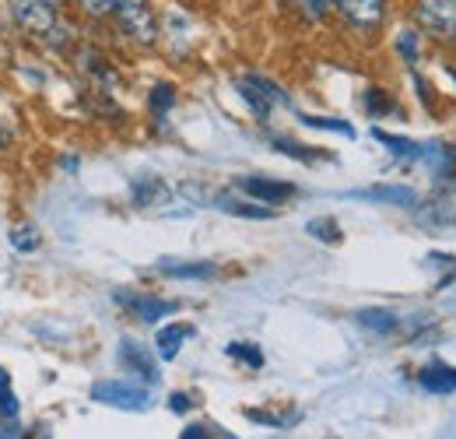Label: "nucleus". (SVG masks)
Here are the masks:
<instances>
[{
  "label": "nucleus",
  "instance_id": "obj_1",
  "mask_svg": "<svg viewBox=\"0 0 456 439\" xmlns=\"http://www.w3.org/2000/svg\"><path fill=\"white\" fill-rule=\"evenodd\" d=\"M113 14L119 18L123 36H130L134 43H155L159 39V18L151 11L148 0H116Z\"/></svg>",
  "mask_w": 456,
  "mask_h": 439
},
{
  "label": "nucleus",
  "instance_id": "obj_2",
  "mask_svg": "<svg viewBox=\"0 0 456 439\" xmlns=\"http://www.w3.org/2000/svg\"><path fill=\"white\" fill-rule=\"evenodd\" d=\"M92 397L99 404H110V408H123V411H144L151 408V393L137 384H123V380H102V384L92 386Z\"/></svg>",
  "mask_w": 456,
  "mask_h": 439
},
{
  "label": "nucleus",
  "instance_id": "obj_3",
  "mask_svg": "<svg viewBox=\"0 0 456 439\" xmlns=\"http://www.w3.org/2000/svg\"><path fill=\"white\" fill-rule=\"evenodd\" d=\"M11 14L32 36L57 32V4H50V0H11Z\"/></svg>",
  "mask_w": 456,
  "mask_h": 439
},
{
  "label": "nucleus",
  "instance_id": "obj_4",
  "mask_svg": "<svg viewBox=\"0 0 456 439\" xmlns=\"http://www.w3.org/2000/svg\"><path fill=\"white\" fill-rule=\"evenodd\" d=\"M239 95L246 99V106L253 110V116H260V120H267L271 110L278 106V103H288V95L274 85V81H267V78H256V74H246V78H239Z\"/></svg>",
  "mask_w": 456,
  "mask_h": 439
},
{
  "label": "nucleus",
  "instance_id": "obj_5",
  "mask_svg": "<svg viewBox=\"0 0 456 439\" xmlns=\"http://www.w3.org/2000/svg\"><path fill=\"white\" fill-rule=\"evenodd\" d=\"M414 11L428 32L456 43V0H414Z\"/></svg>",
  "mask_w": 456,
  "mask_h": 439
},
{
  "label": "nucleus",
  "instance_id": "obj_6",
  "mask_svg": "<svg viewBox=\"0 0 456 439\" xmlns=\"http://www.w3.org/2000/svg\"><path fill=\"white\" fill-rule=\"evenodd\" d=\"M239 190H242L249 201H260V204H267V208L285 204V201L295 197V186H291V183L264 179V176H242V179H239Z\"/></svg>",
  "mask_w": 456,
  "mask_h": 439
},
{
  "label": "nucleus",
  "instance_id": "obj_7",
  "mask_svg": "<svg viewBox=\"0 0 456 439\" xmlns=\"http://www.w3.org/2000/svg\"><path fill=\"white\" fill-rule=\"evenodd\" d=\"M334 7L358 29H376L383 21V0H334Z\"/></svg>",
  "mask_w": 456,
  "mask_h": 439
},
{
  "label": "nucleus",
  "instance_id": "obj_8",
  "mask_svg": "<svg viewBox=\"0 0 456 439\" xmlns=\"http://www.w3.org/2000/svg\"><path fill=\"white\" fill-rule=\"evenodd\" d=\"M215 204H218L225 215H235V219H253V221L274 219V208L256 204V201H249V197H235V194H218Z\"/></svg>",
  "mask_w": 456,
  "mask_h": 439
},
{
  "label": "nucleus",
  "instance_id": "obj_9",
  "mask_svg": "<svg viewBox=\"0 0 456 439\" xmlns=\"http://www.w3.org/2000/svg\"><path fill=\"white\" fill-rule=\"evenodd\" d=\"M123 306H130V313L134 317H141V320H148V324H155V320H162V317H169L172 302H166V299H151V295H126V292H119L116 295Z\"/></svg>",
  "mask_w": 456,
  "mask_h": 439
},
{
  "label": "nucleus",
  "instance_id": "obj_10",
  "mask_svg": "<svg viewBox=\"0 0 456 439\" xmlns=\"http://www.w3.org/2000/svg\"><path fill=\"white\" fill-rule=\"evenodd\" d=\"M119 359H123V366H126L130 373H137L141 380H148V384H159V369H155L151 355H148L141 344H134V341H123V344H119Z\"/></svg>",
  "mask_w": 456,
  "mask_h": 439
},
{
  "label": "nucleus",
  "instance_id": "obj_11",
  "mask_svg": "<svg viewBox=\"0 0 456 439\" xmlns=\"http://www.w3.org/2000/svg\"><path fill=\"white\" fill-rule=\"evenodd\" d=\"M418 386L428 393H453L456 390V369L446 362H432L418 373Z\"/></svg>",
  "mask_w": 456,
  "mask_h": 439
},
{
  "label": "nucleus",
  "instance_id": "obj_12",
  "mask_svg": "<svg viewBox=\"0 0 456 439\" xmlns=\"http://www.w3.org/2000/svg\"><path fill=\"white\" fill-rule=\"evenodd\" d=\"M351 197H365V201H379V204H397V208H414L418 204V194L411 186H365Z\"/></svg>",
  "mask_w": 456,
  "mask_h": 439
},
{
  "label": "nucleus",
  "instance_id": "obj_13",
  "mask_svg": "<svg viewBox=\"0 0 456 439\" xmlns=\"http://www.w3.org/2000/svg\"><path fill=\"white\" fill-rule=\"evenodd\" d=\"M166 197H169V186H166L159 176H141V179H134V204H137V208L162 204Z\"/></svg>",
  "mask_w": 456,
  "mask_h": 439
},
{
  "label": "nucleus",
  "instance_id": "obj_14",
  "mask_svg": "<svg viewBox=\"0 0 456 439\" xmlns=\"http://www.w3.org/2000/svg\"><path fill=\"white\" fill-rule=\"evenodd\" d=\"M193 334V327L190 324H169V327L159 330V337H155V344H159V355L166 359V362H172L175 355H179V348H183V341Z\"/></svg>",
  "mask_w": 456,
  "mask_h": 439
},
{
  "label": "nucleus",
  "instance_id": "obj_15",
  "mask_svg": "<svg viewBox=\"0 0 456 439\" xmlns=\"http://www.w3.org/2000/svg\"><path fill=\"white\" fill-rule=\"evenodd\" d=\"M418 219H421L425 228H446V225H453L456 221V211L446 204V201H432V204L418 208Z\"/></svg>",
  "mask_w": 456,
  "mask_h": 439
},
{
  "label": "nucleus",
  "instance_id": "obj_16",
  "mask_svg": "<svg viewBox=\"0 0 456 439\" xmlns=\"http://www.w3.org/2000/svg\"><path fill=\"white\" fill-rule=\"evenodd\" d=\"M11 246H14L18 253H36V250L43 246V232H39L36 225L21 221V225L11 228Z\"/></svg>",
  "mask_w": 456,
  "mask_h": 439
},
{
  "label": "nucleus",
  "instance_id": "obj_17",
  "mask_svg": "<svg viewBox=\"0 0 456 439\" xmlns=\"http://www.w3.org/2000/svg\"><path fill=\"white\" fill-rule=\"evenodd\" d=\"M354 320L365 330H372V334H390V330L397 327V317L390 310H358Z\"/></svg>",
  "mask_w": 456,
  "mask_h": 439
},
{
  "label": "nucleus",
  "instance_id": "obj_18",
  "mask_svg": "<svg viewBox=\"0 0 456 439\" xmlns=\"http://www.w3.org/2000/svg\"><path fill=\"white\" fill-rule=\"evenodd\" d=\"M162 271L169 277H193V281H204V277L218 275V268L208 264V261H197V264H162Z\"/></svg>",
  "mask_w": 456,
  "mask_h": 439
},
{
  "label": "nucleus",
  "instance_id": "obj_19",
  "mask_svg": "<svg viewBox=\"0 0 456 439\" xmlns=\"http://www.w3.org/2000/svg\"><path fill=\"white\" fill-rule=\"evenodd\" d=\"M376 141H383L394 155L400 159H418L421 155V145L418 141H407V137H397V134H383V130H376Z\"/></svg>",
  "mask_w": 456,
  "mask_h": 439
},
{
  "label": "nucleus",
  "instance_id": "obj_20",
  "mask_svg": "<svg viewBox=\"0 0 456 439\" xmlns=\"http://www.w3.org/2000/svg\"><path fill=\"white\" fill-rule=\"evenodd\" d=\"M305 232L316 236V239H323V243H341V228H338L334 219H313L305 225Z\"/></svg>",
  "mask_w": 456,
  "mask_h": 439
},
{
  "label": "nucleus",
  "instance_id": "obj_21",
  "mask_svg": "<svg viewBox=\"0 0 456 439\" xmlns=\"http://www.w3.org/2000/svg\"><path fill=\"white\" fill-rule=\"evenodd\" d=\"M274 148H278V152H285V155H291V159H298V162H316V159H327L323 152H313V148L291 145L288 137H274Z\"/></svg>",
  "mask_w": 456,
  "mask_h": 439
},
{
  "label": "nucleus",
  "instance_id": "obj_22",
  "mask_svg": "<svg viewBox=\"0 0 456 439\" xmlns=\"http://www.w3.org/2000/svg\"><path fill=\"white\" fill-rule=\"evenodd\" d=\"M0 415H4V418H14V415H18V397H14V390H11L7 369H0Z\"/></svg>",
  "mask_w": 456,
  "mask_h": 439
},
{
  "label": "nucleus",
  "instance_id": "obj_23",
  "mask_svg": "<svg viewBox=\"0 0 456 439\" xmlns=\"http://www.w3.org/2000/svg\"><path fill=\"white\" fill-rule=\"evenodd\" d=\"M179 439H235V436L225 433V429H218V426H211V422H193L190 429H183Z\"/></svg>",
  "mask_w": 456,
  "mask_h": 439
},
{
  "label": "nucleus",
  "instance_id": "obj_24",
  "mask_svg": "<svg viewBox=\"0 0 456 439\" xmlns=\"http://www.w3.org/2000/svg\"><path fill=\"white\" fill-rule=\"evenodd\" d=\"M228 355H232V359H242L249 369H260V366H264V355H260L256 344H228Z\"/></svg>",
  "mask_w": 456,
  "mask_h": 439
},
{
  "label": "nucleus",
  "instance_id": "obj_25",
  "mask_svg": "<svg viewBox=\"0 0 456 439\" xmlns=\"http://www.w3.org/2000/svg\"><path fill=\"white\" fill-rule=\"evenodd\" d=\"M302 123H305V127H316V130H334V134H344V137H351V134H354V127H351V123H344V120H320V116H302Z\"/></svg>",
  "mask_w": 456,
  "mask_h": 439
},
{
  "label": "nucleus",
  "instance_id": "obj_26",
  "mask_svg": "<svg viewBox=\"0 0 456 439\" xmlns=\"http://www.w3.org/2000/svg\"><path fill=\"white\" fill-rule=\"evenodd\" d=\"M172 103H175V88L172 85H155V92H151V110H155V116H166V110H169Z\"/></svg>",
  "mask_w": 456,
  "mask_h": 439
},
{
  "label": "nucleus",
  "instance_id": "obj_27",
  "mask_svg": "<svg viewBox=\"0 0 456 439\" xmlns=\"http://www.w3.org/2000/svg\"><path fill=\"white\" fill-rule=\"evenodd\" d=\"M365 106H369V112H372V116H387V112L394 110V103H390V99H387L379 88H369V92H365Z\"/></svg>",
  "mask_w": 456,
  "mask_h": 439
},
{
  "label": "nucleus",
  "instance_id": "obj_28",
  "mask_svg": "<svg viewBox=\"0 0 456 439\" xmlns=\"http://www.w3.org/2000/svg\"><path fill=\"white\" fill-rule=\"evenodd\" d=\"M397 50H400V56H403L407 63H414V60H418V32H400Z\"/></svg>",
  "mask_w": 456,
  "mask_h": 439
},
{
  "label": "nucleus",
  "instance_id": "obj_29",
  "mask_svg": "<svg viewBox=\"0 0 456 439\" xmlns=\"http://www.w3.org/2000/svg\"><path fill=\"white\" fill-rule=\"evenodd\" d=\"M291 4H295V7H298V11L305 14V18L320 21V18L327 14V4H330V0H291Z\"/></svg>",
  "mask_w": 456,
  "mask_h": 439
},
{
  "label": "nucleus",
  "instance_id": "obj_30",
  "mask_svg": "<svg viewBox=\"0 0 456 439\" xmlns=\"http://www.w3.org/2000/svg\"><path fill=\"white\" fill-rule=\"evenodd\" d=\"M88 14H95V18H102V14H113L116 0H77Z\"/></svg>",
  "mask_w": 456,
  "mask_h": 439
},
{
  "label": "nucleus",
  "instance_id": "obj_31",
  "mask_svg": "<svg viewBox=\"0 0 456 439\" xmlns=\"http://www.w3.org/2000/svg\"><path fill=\"white\" fill-rule=\"evenodd\" d=\"M172 411H175V415H186V411H190V408H193V397H186V393H172Z\"/></svg>",
  "mask_w": 456,
  "mask_h": 439
},
{
  "label": "nucleus",
  "instance_id": "obj_32",
  "mask_svg": "<svg viewBox=\"0 0 456 439\" xmlns=\"http://www.w3.org/2000/svg\"><path fill=\"white\" fill-rule=\"evenodd\" d=\"M18 436H21V433H18V426H14V422H11L7 429H0V439H18Z\"/></svg>",
  "mask_w": 456,
  "mask_h": 439
},
{
  "label": "nucleus",
  "instance_id": "obj_33",
  "mask_svg": "<svg viewBox=\"0 0 456 439\" xmlns=\"http://www.w3.org/2000/svg\"><path fill=\"white\" fill-rule=\"evenodd\" d=\"M50 4H60V0H50Z\"/></svg>",
  "mask_w": 456,
  "mask_h": 439
},
{
  "label": "nucleus",
  "instance_id": "obj_34",
  "mask_svg": "<svg viewBox=\"0 0 456 439\" xmlns=\"http://www.w3.org/2000/svg\"><path fill=\"white\" fill-rule=\"evenodd\" d=\"M453 78H456V74H453Z\"/></svg>",
  "mask_w": 456,
  "mask_h": 439
}]
</instances>
